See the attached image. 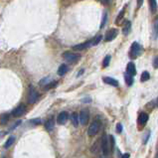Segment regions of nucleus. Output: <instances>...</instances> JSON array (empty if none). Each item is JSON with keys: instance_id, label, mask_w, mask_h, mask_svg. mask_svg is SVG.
Listing matches in <instances>:
<instances>
[{"instance_id": "1", "label": "nucleus", "mask_w": 158, "mask_h": 158, "mask_svg": "<svg viewBox=\"0 0 158 158\" xmlns=\"http://www.w3.org/2000/svg\"><path fill=\"white\" fill-rule=\"evenodd\" d=\"M142 52V48L141 46L137 43V42H133L131 44V48H130V52H129V57L131 59H135L141 54Z\"/></svg>"}, {"instance_id": "2", "label": "nucleus", "mask_w": 158, "mask_h": 158, "mask_svg": "<svg viewBox=\"0 0 158 158\" xmlns=\"http://www.w3.org/2000/svg\"><path fill=\"white\" fill-rule=\"evenodd\" d=\"M63 58H64L65 61L68 62V63H76L81 59V56L78 55V54H75V53L67 51L63 54Z\"/></svg>"}, {"instance_id": "3", "label": "nucleus", "mask_w": 158, "mask_h": 158, "mask_svg": "<svg viewBox=\"0 0 158 158\" xmlns=\"http://www.w3.org/2000/svg\"><path fill=\"white\" fill-rule=\"evenodd\" d=\"M99 128H101V122H99V120H95L89 126L87 134H89L90 136H94V135H96L97 132H99Z\"/></svg>"}, {"instance_id": "4", "label": "nucleus", "mask_w": 158, "mask_h": 158, "mask_svg": "<svg viewBox=\"0 0 158 158\" xmlns=\"http://www.w3.org/2000/svg\"><path fill=\"white\" fill-rule=\"evenodd\" d=\"M92 46H95V38L89 40V41L85 42V43H82V44H79V45H75V46L73 47V49H74L75 51H82V50L90 48V47H92Z\"/></svg>"}, {"instance_id": "5", "label": "nucleus", "mask_w": 158, "mask_h": 158, "mask_svg": "<svg viewBox=\"0 0 158 158\" xmlns=\"http://www.w3.org/2000/svg\"><path fill=\"white\" fill-rule=\"evenodd\" d=\"M101 147H102V151L104 155L107 156L109 153V139H107V135H104L102 137V142H101Z\"/></svg>"}, {"instance_id": "6", "label": "nucleus", "mask_w": 158, "mask_h": 158, "mask_svg": "<svg viewBox=\"0 0 158 158\" xmlns=\"http://www.w3.org/2000/svg\"><path fill=\"white\" fill-rule=\"evenodd\" d=\"M38 97H39V94L37 92L36 90L34 89L33 87H30V90H29V96H28V102L29 104H33L38 99Z\"/></svg>"}, {"instance_id": "7", "label": "nucleus", "mask_w": 158, "mask_h": 158, "mask_svg": "<svg viewBox=\"0 0 158 158\" xmlns=\"http://www.w3.org/2000/svg\"><path fill=\"white\" fill-rule=\"evenodd\" d=\"M117 34H118V30L115 29V28H112L109 30V31L107 32V34H105L104 36V39L107 42H109V41H112L114 39L116 38Z\"/></svg>"}, {"instance_id": "8", "label": "nucleus", "mask_w": 158, "mask_h": 158, "mask_svg": "<svg viewBox=\"0 0 158 158\" xmlns=\"http://www.w3.org/2000/svg\"><path fill=\"white\" fill-rule=\"evenodd\" d=\"M25 109H26V107H25L24 104H20L18 107L15 109L13 111H12V115H13L14 117H19L21 116L22 114L25 112Z\"/></svg>"}, {"instance_id": "9", "label": "nucleus", "mask_w": 158, "mask_h": 158, "mask_svg": "<svg viewBox=\"0 0 158 158\" xmlns=\"http://www.w3.org/2000/svg\"><path fill=\"white\" fill-rule=\"evenodd\" d=\"M68 118H69V114H68L67 111H62L61 114L58 115L57 117V122L59 124H64L67 122Z\"/></svg>"}, {"instance_id": "10", "label": "nucleus", "mask_w": 158, "mask_h": 158, "mask_svg": "<svg viewBox=\"0 0 158 158\" xmlns=\"http://www.w3.org/2000/svg\"><path fill=\"white\" fill-rule=\"evenodd\" d=\"M80 122H81V124L85 125L87 124V120H89V112H87V110L86 109H83L81 112H80Z\"/></svg>"}, {"instance_id": "11", "label": "nucleus", "mask_w": 158, "mask_h": 158, "mask_svg": "<svg viewBox=\"0 0 158 158\" xmlns=\"http://www.w3.org/2000/svg\"><path fill=\"white\" fill-rule=\"evenodd\" d=\"M104 82L105 84L110 85L112 87H118V82L116 81L114 78H109V77H104Z\"/></svg>"}, {"instance_id": "12", "label": "nucleus", "mask_w": 158, "mask_h": 158, "mask_svg": "<svg viewBox=\"0 0 158 158\" xmlns=\"http://www.w3.org/2000/svg\"><path fill=\"white\" fill-rule=\"evenodd\" d=\"M126 70H127V74L131 75V76H135L136 75V67H135L134 63H128Z\"/></svg>"}, {"instance_id": "13", "label": "nucleus", "mask_w": 158, "mask_h": 158, "mask_svg": "<svg viewBox=\"0 0 158 158\" xmlns=\"http://www.w3.org/2000/svg\"><path fill=\"white\" fill-rule=\"evenodd\" d=\"M147 120H148V114H145V112H142V114H139V116H138V123L140 125H144L147 122Z\"/></svg>"}, {"instance_id": "14", "label": "nucleus", "mask_w": 158, "mask_h": 158, "mask_svg": "<svg viewBox=\"0 0 158 158\" xmlns=\"http://www.w3.org/2000/svg\"><path fill=\"white\" fill-rule=\"evenodd\" d=\"M69 71V68L66 64H62L61 66L59 67V69H58V75L59 76H64V75L67 74V72Z\"/></svg>"}, {"instance_id": "15", "label": "nucleus", "mask_w": 158, "mask_h": 158, "mask_svg": "<svg viewBox=\"0 0 158 158\" xmlns=\"http://www.w3.org/2000/svg\"><path fill=\"white\" fill-rule=\"evenodd\" d=\"M80 115L77 114V112H73L71 114V121L72 123L74 124V126H78L79 125V120H80Z\"/></svg>"}, {"instance_id": "16", "label": "nucleus", "mask_w": 158, "mask_h": 158, "mask_svg": "<svg viewBox=\"0 0 158 158\" xmlns=\"http://www.w3.org/2000/svg\"><path fill=\"white\" fill-rule=\"evenodd\" d=\"M54 127H55V121H54V118L51 117L49 120H47L46 124H45V128L48 130V131H51V130H53Z\"/></svg>"}, {"instance_id": "17", "label": "nucleus", "mask_w": 158, "mask_h": 158, "mask_svg": "<svg viewBox=\"0 0 158 158\" xmlns=\"http://www.w3.org/2000/svg\"><path fill=\"white\" fill-rule=\"evenodd\" d=\"M130 30H131V23L129 21H127L125 25L123 26V29H122V33L124 35H128L130 33Z\"/></svg>"}, {"instance_id": "18", "label": "nucleus", "mask_w": 158, "mask_h": 158, "mask_svg": "<svg viewBox=\"0 0 158 158\" xmlns=\"http://www.w3.org/2000/svg\"><path fill=\"white\" fill-rule=\"evenodd\" d=\"M124 81L126 83L127 86H132L133 84V77L129 74H125L124 75Z\"/></svg>"}, {"instance_id": "19", "label": "nucleus", "mask_w": 158, "mask_h": 158, "mask_svg": "<svg viewBox=\"0 0 158 158\" xmlns=\"http://www.w3.org/2000/svg\"><path fill=\"white\" fill-rule=\"evenodd\" d=\"M153 38L155 40L158 38V19L155 20L153 24Z\"/></svg>"}, {"instance_id": "20", "label": "nucleus", "mask_w": 158, "mask_h": 158, "mask_svg": "<svg viewBox=\"0 0 158 158\" xmlns=\"http://www.w3.org/2000/svg\"><path fill=\"white\" fill-rule=\"evenodd\" d=\"M14 141H15V137H14V136H10L9 138L7 139V141L5 142L4 147H5V148H9V147L11 146L12 144H13Z\"/></svg>"}, {"instance_id": "21", "label": "nucleus", "mask_w": 158, "mask_h": 158, "mask_svg": "<svg viewBox=\"0 0 158 158\" xmlns=\"http://www.w3.org/2000/svg\"><path fill=\"white\" fill-rule=\"evenodd\" d=\"M150 8H151V11L152 13H155L157 10V2L154 1V0H152V1H150Z\"/></svg>"}, {"instance_id": "22", "label": "nucleus", "mask_w": 158, "mask_h": 158, "mask_svg": "<svg viewBox=\"0 0 158 158\" xmlns=\"http://www.w3.org/2000/svg\"><path fill=\"white\" fill-rule=\"evenodd\" d=\"M149 78H150L149 73L148 72H143L141 74V79H140V81H141V82H146Z\"/></svg>"}, {"instance_id": "23", "label": "nucleus", "mask_w": 158, "mask_h": 158, "mask_svg": "<svg viewBox=\"0 0 158 158\" xmlns=\"http://www.w3.org/2000/svg\"><path fill=\"white\" fill-rule=\"evenodd\" d=\"M109 62H110V56L109 55H107V56L104 58V62H102V66H104V68H107L109 65Z\"/></svg>"}, {"instance_id": "24", "label": "nucleus", "mask_w": 158, "mask_h": 158, "mask_svg": "<svg viewBox=\"0 0 158 158\" xmlns=\"http://www.w3.org/2000/svg\"><path fill=\"white\" fill-rule=\"evenodd\" d=\"M123 14H124V9H122L121 11H120V13L118 14V16H117V18L116 20H115V24H117L118 25L119 24V22H120V20L122 19V17H123Z\"/></svg>"}, {"instance_id": "25", "label": "nucleus", "mask_w": 158, "mask_h": 158, "mask_svg": "<svg viewBox=\"0 0 158 158\" xmlns=\"http://www.w3.org/2000/svg\"><path fill=\"white\" fill-rule=\"evenodd\" d=\"M50 83H51V80H50L49 78H44L42 81H40V85H45V87H46Z\"/></svg>"}, {"instance_id": "26", "label": "nucleus", "mask_w": 158, "mask_h": 158, "mask_svg": "<svg viewBox=\"0 0 158 158\" xmlns=\"http://www.w3.org/2000/svg\"><path fill=\"white\" fill-rule=\"evenodd\" d=\"M55 86H57V82H51L49 85H47V86L45 87V90H49L51 89V87H54Z\"/></svg>"}, {"instance_id": "27", "label": "nucleus", "mask_w": 158, "mask_h": 158, "mask_svg": "<svg viewBox=\"0 0 158 158\" xmlns=\"http://www.w3.org/2000/svg\"><path fill=\"white\" fill-rule=\"evenodd\" d=\"M8 120V114H2V116H1V123L2 124H4L5 122Z\"/></svg>"}, {"instance_id": "28", "label": "nucleus", "mask_w": 158, "mask_h": 158, "mask_svg": "<svg viewBox=\"0 0 158 158\" xmlns=\"http://www.w3.org/2000/svg\"><path fill=\"white\" fill-rule=\"evenodd\" d=\"M107 13H104V18H102V24H101V28H102V27H104L105 22H107Z\"/></svg>"}, {"instance_id": "29", "label": "nucleus", "mask_w": 158, "mask_h": 158, "mask_svg": "<svg viewBox=\"0 0 158 158\" xmlns=\"http://www.w3.org/2000/svg\"><path fill=\"white\" fill-rule=\"evenodd\" d=\"M31 123H33V124H40L41 123V119L40 118H35V119H33V120H31Z\"/></svg>"}, {"instance_id": "30", "label": "nucleus", "mask_w": 158, "mask_h": 158, "mask_svg": "<svg viewBox=\"0 0 158 158\" xmlns=\"http://www.w3.org/2000/svg\"><path fill=\"white\" fill-rule=\"evenodd\" d=\"M153 67L155 69H158V57H155L153 60Z\"/></svg>"}, {"instance_id": "31", "label": "nucleus", "mask_w": 158, "mask_h": 158, "mask_svg": "<svg viewBox=\"0 0 158 158\" xmlns=\"http://www.w3.org/2000/svg\"><path fill=\"white\" fill-rule=\"evenodd\" d=\"M116 131L119 132V133L122 131V124L121 123H117L116 124Z\"/></svg>"}, {"instance_id": "32", "label": "nucleus", "mask_w": 158, "mask_h": 158, "mask_svg": "<svg viewBox=\"0 0 158 158\" xmlns=\"http://www.w3.org/2000/svg\"><path fill=\"white\" fill-rule=\"evenodd\" d=\"M19 124H21V120H18V121H17L16 123H14L13 125H12V127H11V128H10V130H13L14 128H16V127L18 126Z\"/></svg>"}, {"instance_id": "33", "label": "nucleus", "mask_w": 158, "mask_h": 158, "mask_svg": "<svg viewBox=\"0 0 158 158\" xmlns=\"http://www.w3.org/2000/svg\"><path fill=\"white\" fill-rule=\"evenodd\" d=\"M130 157V155L128 153H124L123 155L121 156V158H129Z\"/></svg>"}, {"instance_id": "34", "label": "nucleus", "mask_w": 158, "mask_h": 158, "mask_svg": "<svg viewBox=\"0 0 158 158\" xmlns=\"http://www.w3.org/2000/svg\"><path fill=\"white\" fill-rule=\"evenodd\" d=\"M142 3H143V2H142V1H138V2H137V7H139Z\"/></svg>"}, {"instance_id": "35", "label": "nucleus", "mask_w": 158, "mask_h": 158, "mask_svg": "<svg viewBox=\"0 0 158 158\" xmlns=\"http://www.w3.org/2000/svg\"><path fill=\"white\" fill-rule=\"evenodd\" d=\"M157 107H158V99H157Z\"/></svg>"}]
</instances>
